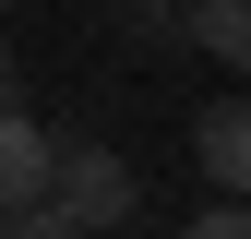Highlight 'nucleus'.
Masks as SVG:
<instances>
[{
  "instance_id": "f257e3e1",
  "label": "nucleus",
  "mask_w": 251,
  "mask_h": 239,
  "mask_svg": "<svg viewBox=\"0 0 251 239\" xmlns=\"http://www.w3.org/2000/svg\"><path fill=\"white\" fill-rule=\"evenodd\" d=\"M132 203H144V179L120 143H72V167H60V215H72L84 239H132Z\"/></svg>"
},
{
  "instance_id": "f03ea898",
  "label": "nucleus",
  "mask_w": 251,
  "mask_h": 239,
  "mask_svg": "<svg viewBox=\"0 0 251 239\" xmlns=\"http://www.w3.org/2000/svg\"><path fill=\"white\" fill-rule=\"evenodd\" d=\"M60 167H72V143H48V120H36V108L0 120V203H12V215L60 203Z\"/></svg>"
},
{
  "instance_id": "7ed1b4c3",
  "label": "nucleus",
  "mask_w": 251,
  "mask_h": 239,
  "mask_svg": "<svg viewBox=\"0 0 251 239\" xmlns=\"http://www.w3.org/2000/svg\"><path fill=\"white\" fill-rule=\"evenodd\" d=\"M192 156H203V179H215V203H251V96H215V108L192 120Z\"/></svg>"
},
{
  "instance_id": "20e7f679",
  "label": "nucleus",
  "mask_w": 251,
  "mask_h": 239,
  "mask_svg": "<svg viewBox=\"0 0 251 239\" xmlns=\"http://www.w3.org/2000/svg\"><path fill=\"white\" fill-rule=\"evenodd\" d=\"M215 72H251V0H192V24H179Z\"/></svg>"
},
{
  "instance_id": "39448f33",
  "label": "nucleus",
  "mask_w": 251,
  "mask_h": 239,
  "mask_svg": "<svg viewBox=\"0 0 251 239\" xmlns=\"http://www.w3.org/2000/svg\"><path fill=\"white\" fill-rule=\"evenodd\" d=\"M179 239H251V203H203V215L179 227Z\"/></svg>"
},
{
  "instance_id": "423d86ee",
  "label": "nucleus",
  "mask_w": 251,
  "mask_h": 239,
  "mask_svg": "<svg viewBox=\"0 0 251 239\" xmlns=\"http://www.w3.org/2000/svg\"><path fill=\"white\" fill-rule=\"evenodd\" d=\"M0 239H84V227L60 215V203H36V215H12V227H0Z\"/></svg>"
},
{
  "instance_id": "0eeeda50",
  "label": "nucleus",
  "mask_w": 251,
  "mask_h": 239,
  "mask_svg": "<svg viewBox=\"0 0 251 239\" xmlns=\"http://www.w3.org/2000/svg\"><path fill=\"white\" fill-rule=\"evenodd\" d=\"M168 12L192 24V0H132V24H144V36H155V24H168Z\"/></svg>"
}]
</instances>
